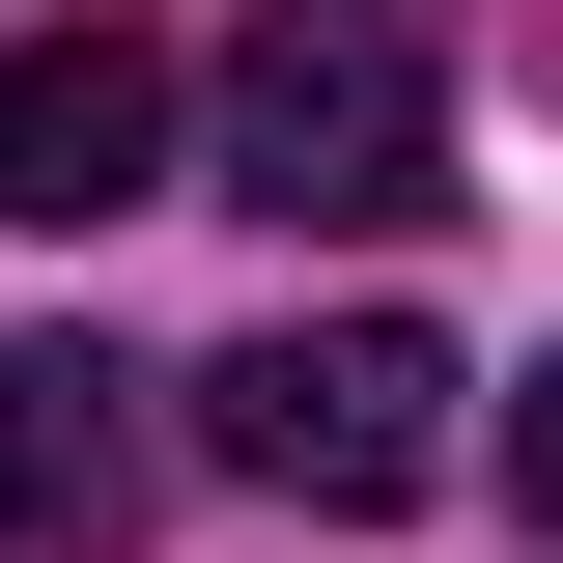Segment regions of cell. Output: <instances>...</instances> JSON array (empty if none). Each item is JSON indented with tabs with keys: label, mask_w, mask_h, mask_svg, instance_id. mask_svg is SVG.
<instances>
[{
	"label": "cell",
	"mask_w": 563,
	"mask_h": 563,
	"mask_svg": "<svg viewBox=\"0 0 563 563\" xmlns=\"http://www.w3.org/2000/svg\"><path fill=\"white\" fill-rule=\"evenodd\" d=\"M198 198L254 225H422L451 198V0H254L198 113Z\"/></svg>",
	"instance_id": "1"
},
{
	"label": "cell",
	"mask_w": 563,
	"mask_h": 563,
	"mask_svg": "<svg viewBox=\"0 0 563 563\" xmlns=\"http://www.w3.org/2000/svg\"><path fill=\"white\" fill-rule=\"evenodd\" d=\"M169 141H198V85H169V29H29L0 57V225H113V198H169Z\"/></svg>",
	"instance_id": "3"
},
{
	"label": "cell",
	"mask_w": 563,
	"mask_h": 563,
	"mask_svg": "<svg viewBox=\"0 0 563 563\" xmlns=\"http://www.w3.org/2000/svg\"><path fill=\"white\" fill-rule=\"evenodd\" d=\"M141 479H169L141 366H113V339H0V563H113Z\"/></svg>",
	"instance_id": "4"
},
{
	"label": "cell",
	"mask_w": 563,
	"mask_h": 563,
	"mask_svg": "<svg viewBox=\"0 0 563 563\" xmlns=\"http://www.w3.org/2000/svg\"><path fill=\"white\" fill-rule=\"evenodd\" d=\"M451 395H479V366L422 339V310H282V339L198 366V451H225L254 507H339V536H366V507H422L451 451H479Z\"/></svg>",
	"instance_id": "2"
},
{
	"label": "cell",
	"mask_w": 563,
	"mask_h": 563,
	"mask_svg": "<svg viewBox=\"0 0 563 563\" xmlns=\"http://www.w3.org/2000/svg\"><path fill=\"white\" fill-rule=\"evenodd\" d=\"M507 479H536V536H563V366H536V395H507Z\"/></svg>",
	"instance_id": "5"
}]
</instances>
